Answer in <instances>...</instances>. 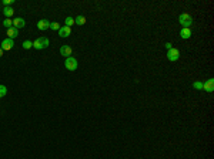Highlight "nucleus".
<instances>
[{
  "mask_svg": "<svg viewBox=\"0 0 214 159\" xmlns=\"http://www.w3.org/2000/svg\"><path fill=\"white\" fill-rule=\"evenodd\" d=\"M25 26H26V21L22 17H16V19L13 20V27H16V29H22V27H25Z\"/></svg>",
  "mask_w": 214,
  "mask_h": 159,
  "instance_id": "obj_10",
  "label": "nucleus"
},
{
  "mask_svg": "<svg viewBox=\"0 0 214 159\" xmlns=\"http://www.w3.org/2000/svg\"><path fill=\"white\" fill-rule=\"evenodd\" d=\"M59 34H60V37H69V36L72 34V27H67V26H63V27H60V30H59Z\"/></svg>",
  "mask_w": 214,
  "mask_h": 159,
  "instance_id": "obj_8",
  "label": "nucleus"
},
{
  "mask_svg": "<svg viewBox=\"0 0 214 159\" xmlns=\"http://www.w3.org/2000/svg\"><path fill=\"white\" fill-rule=\"evenodd\" d=\"M13 3H14V0H4V1H3L4 7H9V4H13Z\"/></svg>",
  "mask_w": 214,
  "mask_h": 159,
  "instance_id": "obj_21",
  "label": "nucleus"
},
{
  "mask_svg": "<svg viewBox=\"0 0 214 159\" xmlns=\"http://www.w3.org/2000/svg\"><path fill=\"white\" fill-rule=\"evenodd\" d=\"M14 46V41L12 39H4L1 41V46L0 47L3 48V51H9V50H12V47Z\"/></svg>",
  "mask_w": 214,
  "mask_h": 159,
  "instance_id": "obj_5",
  "label": "nucleus"
},
{
  "mask_svg": "<svg viewBox=\"0 0 214 159\" xmlns=\"http://www.w3.org/2000/svg\"><path fill=\"white\" fill-rule=\"evenodd\" d=\"M72 53H73V48L70 47V46H63V47L60 48V54L63 57H70L72 56Z\"/></svg>",
  "mask_w": 214,
  "mask_h": 159,
  "instance_id": "obj_7",
  "label": "nucleus"
},
{
  "mask_svg": "<svg viewBox=\"0 0 214 159\" xmlns=\"http://www.w3.org/2000/svg\"><path fill=\"white\" fill-rule=\"evenodd\" d=\"M37 29H39V30H41V32H44V30L50 29V21L44 20V19L39 20V23H37Z\"/></svg>",
  "mask_w": 214,
  "mask_h": 159,
  "instance_id": "obj_6",
  "label": "nucleus"
},
{
  "mask_svg": "<svg viewBox=\"0 0 214 159\" xmlns=\"http://www.w3.org/2000/svg\"><path fill=\"white\" fill-rule=\"evenodd\" d=\"M50 29L57 32V30H60V26H59V23H50Z\"/></svg>",
  "mask_w": 214,
  "mask_h": 159,
  "instance_id": "obj_19",
  "label": "nucleus"
},
{
  "mask_svg": "<svg viewBox=\"0 0 214 159\" xmlns=\"http://www.w3.org/2000/svg\"><path fill=\"white\" fill-rule=\"evenodd\" d=\"M6 94H7V88L4 87V85H1V84H0V98L6 97Z\"/></svg>",
  "mask_w": 214,
  "mask_h": 159,
  "instance_id": "obj_17",
  "label": "nucleus"
},
{
  "mask_svg": "<svg viewBox=\"0 0 214 159\" xmlns=\"http://www.w3.org/2000/svg\"><path fill=\"white\" fill-rule=\"evenodd\" d=\"M64 23H66V26H67V27H72V26H73V24H74V19H73V17H70V16H69V17H66V20H64Z\"/></svg>",
  "mask_w": 214,
  "mask_h": 159,
  "instance_id": "obj_16",
  "label": "nucleus"
},
{
  "mask_svg": "<svg viewBox=\"0 0 214 159\" xmlns=\"http://www.w3.org/2000/svg\"><path fill=\"white\" fill-rule=\"evenodd\" d=\"M179 21H180V24L183 27H187V29H190V26H193V23H194V21H193V17L190 16V14H187V13L180 14Z\"/></svg>",
  "mask_w": 214,
  "mask_h": 159,
  "instance_id": "obj_1",
  "label": "nucleus"
},
{
  "mask_svg": "<svg viewBox=\"0 0 214 159\" xmlns=\"http://www.w3.org/2000/svg\"><path fill=\"white\" fill-rule=\"evenodd\" d=\"M3 26H4L6 29H12V27H13V20H12V19H6V20L3 21Z\"/></svg>",
  "mask_w": 214,
  "mask_h": 159,
  "instance_id": "obj_15",
  "label": "nucleus"
},
{
  "mask_svg": "<svg viewBox=\"0 0 214 159\" xmlns=\"http://www.w3.org/2000/svg\"><path fill=\"white\" fill-rule=\"evenodd\" d=\"M19 36V29H16V27H12V29H7V39H14V37H17Z\"/></svg>",
  "mask_w": 214,
  "mask_h": 159,
  "instance_id": "obj_11",
  "label": "nucleus"
},
{
  "mask_svg": "<svg viewBox=\"0 0 214 159\" xmlns=\"http://www.w3.org/2000/svg\"><path fill=\"white\" fill-rule=\"evenodd\" d=\"M180 36H181V39H186V40L190 39V37H191V30L187 29V27H183L180 32Z\"/></svg>",
  "mask_w": 214,
  "mask_h": 159,
  "instance_id": "obj_12",
  "label": "nucleus"
},
{
  "mask_svg": "<svg viewBox=\"0 0 214 159\" xmlns=\"http://www.w3.org/2000/svg\"><path fill=\"white\" fill-rule=\"evenodd\" d=\"M193 87L197 88V90H203V82H194V84H193Z\"/></svg>",
  "mask_w": 214,
  "mask_h": 159,
  "instance_id": "obj_20",
  "label": "nucleus"
},
{
  "mask_svg": "<svg viewBox=\"0 0 214 159\" xmlns=\"http://www.w3.org/2000/svg\"><path fill=\"white\" fill-rule=\"evenodd\" d=\"M32 47H33V43L30 40H26L25 43H23V48L25 50H29V48H32Z\"/></svg>",
  "mask_w": 214,
  "mask_h": 159,
  "instance_id": "obj_18",
  "label": "nucleus"
},
{
  "mask_svg": "<svg viewBox=\"0 0 214 159\" xmlns=\"http://www.w3.org/2000/svg\"><path fill=\"white\" fill-rule=\"evenodd\" d=\"M3 14L6 16V19H10V17L14 14V10H13V7H10V6H9V7H4L3 9Z\"/></svg>",
  "mask_w": 214,
  "mask_h": 159,
  "instance_id": "obj_13",
  "label": "nucleus"
},
{
  "mask_svg": "<svg viewBox=\"0 0 214 159\" xmlns=\"http://www.w3.org/2000/svg\"><path fill=\"white\" fill-rule=\"evenodd\" d=\"M167 58H168L170 61H177V60L180 58V51H179L177 48H170L168 53H167Z\"/></svg>",
  "mask_w": 214,
  "mask_h": 159,
  "instance_id": "obj_4",
  "label": "nucleus"
},
{
  "mask_svg": "<svg viewBox=\"0 0 214 159\" xmlns=\"http://www.w3.org/2000/svg\"><path fill=\"white\" fill-rule=\"evenodd\" d=\"M77 65H79V63H77V60H76L74 57H67L66 61H64V67H66L69 71L77 70Z\"/></svg>",
  "mask_w": 214,
  "mask_h": 159,
  "instance_id": "obj_3",
  "label": "nucleus"
},
{
  "mask_svg": "<svg viewBox=\"0 0 214 159\" xmlns=\"http://www.w3.org/2000/svg\"><path fill=\"white\" fill-rule=\"evenodd\" d=\"M166 47H167V50H170V48H173V47H171V44H170V43H167V44H166Z\"/></svg>",
  "mask_w": 214,
  "mask_h": 159,
  "instance_id": "obj_22",
  "label": "nucleus"
},
{
  "mask_svg": "<svg viewBox=\"0 0 214 159\" xmlns=\"http://www.w3.org/2000/svg\"><path fill=\"white\" fill-rule=\"evenodd\" d=\"M1 56H3V48L0 47V57H1Z\"/></svg>",
  "mask_w": 214,
  "mask_h": 159,
  "instance_id": "obj_23",
  "label": "nucleus"
},
{
  "mask_svg": "<svg viewBox=\"0 0 214 159\" xmlns=\"http://www.w3.org/2000/svg\"><path fill=\"white\" fill-rule=\"evenodd\" d=\"M203 90H206L207 92H213V91H214V81H213V78H210L207 82H204V84H203Z\"/></svg>",
  "mask_w": 214,
  "mask_h": 159,
  "instance_id": "obj_9",
  "label": "nucleus"
},
{
  "mask_svg": "<svg viewBox=\"0 0 214 159\" xmlns=\"http://www.w3.org/2000/svg\"><path fill=\"white\" fill-rule=\"evenodd\" d=\"M33 47L36 48V50H44L46 47H49V39H46V37H39L37 40H34Z\"/></svg>",
  "mask_w": 214,
  "mask_h": 159,
  "instance_id": "obj_2",
  "label": "nucleus"
},
{
  "mask_svg": "<svg viewBox=\"0 0 214 159\" xmlns=\"http://www.w3.org/2000/svg\"><path fill=\"white\" fill-rule=\"evenodd\" d=\"M74 24H79V26H83V24H86V17L84 16H77L74 19Z\"/></svg>",
  "mask_w": 214,
  "mask_h": 159,
  "instance_id": "obj_14",
  "label": "nucleus"
}]
</instances>
